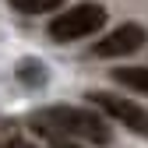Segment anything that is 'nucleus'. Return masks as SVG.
I'll return each instance as SVG.
<instances>
[{
  "label": "nucleus",
  "mask_w": 148,
  "mask_h": 148,
  "mask_svg": "<svg viewBox=\"0 0 148 148\" xmlns=\"http://www.w3.org/2000/svg\"><path fill=\"white\" fill-rule=\"evenodd\" d=\"M32 127L35 131H57L64 138H85V141H95V145L109 141V127L102 123V116L88 113V109H71V106H53L46 113H35Z\"/></svg>",
  "instance_id": "nucleus-1"
},
{
  "label": "nucleus",
  "mask_w": 148,
  "mask_h": 148,
  "mask_svg": "<svg viewBox=\"0 0 148 148\" xmlns=\"http://www.w3.org/2000/svg\"><path fill=\"white\" fill-rule=\"evenodd\" d=\"M102 25H106L102 4H74L71 11H60L49 21V39L53 42H74L81 35H95Z\"/></svg>",
  "instance_id": "nucleus-2"
},
{
  "label": "nucleus",
  "mask_w": 148,
  "mask_h": 148,
  "mask_svg": "<svg viewBox=\"0 0 148 148\" xmlns=\"http://www.w3.org/2000/svg\"><path fill=\"white\" fill-rule=\"evenodd\" d=\"M88 99L95 102L102 113H109L113 120H120L127 131H134L141 138H148V109L131 102L127 95H109V92H88Z\"/></svg>",
  "instance_id": "nucleus-3"
},
{
  "label": "nucleus",
  "mask_w": 148,
  "mask_h": 148,
  "mask_svg": "<svg viewBox=\"0 0 148 148\" xmlns=\"http://www.w3.org/2000/svg\"><path fill=\"white\" fill-rule=\"evenodd\" d=\"M145 39H148L145 25L127 21V25L113 28L106 39H99L95 46H92V53H95V57H131V53H138V49L145 46Z\"/></svg>",
  "instance_id": "nucleus-4"
},
{
  "label": "nucleus",
  "mask_w": 148,
  "mask_h": 148,
  "mask_svg": "<svg viewBox=\"0 0 148 148\" xmlns=\"http://www.w3.org/2000/svg\"><path fill=\"white\" fill-rule=\"evenodd\" d=\"M113 78L120 85H131V88L148 92V67H120V71H113Z\"/></svg>",
  "instance_id": "nucleus-5"
},
{
  "label": "nucleus",
  "mask_w": 148,
  "mask_h": 148,
  "mask_svg": "<svg viewBox=\"0 0 148 148\" xmlns=\"http://www.w3.org/2000/svg\"><path fill=\"white\" fill-rule=\"evenodd\" d=\"M7 4L21 14H46V11H57L64 0H7Z\"/></svg>",
  "instance_id": "nucleus-6"
},
{
  "label": "nucleus",
  "mask_w": 148,
  "mask_h": 148,
  "mask_svg": "<svg viewBox=\"0 0 148 148\" xmlns=\"http://www.w3.org/2000/svg\"><path fill=\"white\" fill-rule=\"evenodd\" d=\"M35 67H39L35 60H25L21 67H18V74H21L25 81H42V78H46V71H35Z\"/></svg>",
  "instance_id": "nucleus-7"
},
{
  "label": "nucleus",
  "mask_w": 148,
  "mask_h": 148,
  "mask_svg": "<svg viewBox=\"0 0 148 148\" xmlns=\"http://www.w3.org/2000/svg\"><path fill=\"white\" fill-rule=\"evenodd\" d=\"M39 134H46V138L53 141V148H81L74 138H64V134H57V131H39Z\"/></svg>",
  "instance_id": "nucleus-8"
},
{
  "label": "nucleus",
  "mask_w": 148,
  "mask_h": 148,
  "mask_svg": "<svg viewBox=\"0 0 148 148\" xmlns=\"http://www.w3.org/2000/svg\"><path fill=\"white\" fill-rule=\"evenodd\" d=\"M11 148H35V145H25V141H18V145H11Z\"/></svg>",
  "instance_id": "nucleus-9"
}]
</instances>
